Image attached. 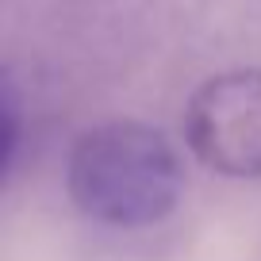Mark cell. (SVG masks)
<instances>
[{"instance_id":"6da1fadb","label":"cell","mask_w":261,"mask_h":261,"mask_svg":"<svg viewBox=\"0 0 261 261\" xmlns=\"http://www.w3.org/2000/svg\"><path fill=\"white\" fill-rule=\"evenodd\" d=\"M65 188L85 219L142 230L177 212L185 165L165 130L139 119H108L77 135L65 162Z\"/></svg>"},{"instance_id":"7a4b0ae2","label":"cell","mask_w":261,"mask_h":261,"mask_svg":"<svg viewBox=\"0 0 261 261\" xmlns=\"http://www.w3.org/2000/svg\"><path fill=\"white\" fill-rule=\"evenodd\" d=\"M185 142L196 162L230 180L261 177V69L207 77L185 104Z\"/></svg>"},{"instance_id":"3957f363","label":"cell","mask_w":261,"mask_h":261,"mask_svg":"<svg viewBox=\"0 0 261 261\" xmlns=\"http://www.w3.org/2000/svg\"><path fill=\"white\" fill-rule=\"evenodd\" d=\"M0 119H4V177H12L19 154V96L12 77H0Z\"/></svg>"}]
</instances>
